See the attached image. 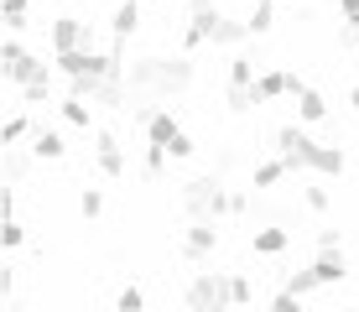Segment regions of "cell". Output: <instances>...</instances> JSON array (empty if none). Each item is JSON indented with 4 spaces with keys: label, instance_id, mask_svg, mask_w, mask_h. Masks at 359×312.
Returning a JSON list of instances; mask_svg holds the SVG:
<instances>
[{
    "label": "cell",
    "instance_id": "cell-1",
    "mask_svg": "<svg viewBox=\"0 0 359 312\" xmlns=\"http://www.w3.org/2000/svg\"><path fill=\"white\" fill-rule=\"evenodd\" d=\"M198 79L193 57L177 53V57H135L126 68V89H130V104H162V99H177L188 94Z\"/></svg>",
    "mask_w": 359,
    "mask_h": 312
},
{
    "label": "cell",
    "instance_id": "cell-2",
    "mask_svg": "<svg viewBox=\"0 0 359 312\" xmlns=\"http://www.w3.org/2000/svg\"><path fill=\"white\" fill-rule=\"evenodd\" d=\"M229 187L219 172H203V177H188L182 182V208H188V219H208V224H219L229 214Z\"/></svg>",
    "mask_w": 359,
    "mask_h": 312
},
{
    "label": "cell",
    "instance_id": "cell-3",
    "mask_svg": "<svg viewBox=\"0 0 359 312\" xmlns=\"http://www.w3.org/2000/svg\"><path fill=\"white\" fill-rule=\"evenodd\" d=\"M182 302L188 312H229V271H193L182 286Z\"/></svg>",
    "mask_w": 359,
    "mask_h": 312
},
{
    "label": "cell",
    "instance_id": "cell-4",
    "mask_svg": "<svg viewBox=\"0 0 359 312\" xmlns=\"http://www.w3.org/2000/svg\"><path fill=\"white\" fill-rule=\"evenodd\" d=\"M0 57H6V83H11V89H27L32 79H42V73L53 68V62H42V57H36L27 42H21V36H6Z\"/></svg>",
    "mask_w": 359,
    "mask_h": 312
},
{
    "label": "cell",
    "instance_id": "cell-5",
    "mask_svg": "<svg viewBox=\"0 0 359 312\" xmlns=\"http://www.w3.org/2000/svg\"><path fill=\"white\" fill-rule=\"evenodd\" d=\"M271 141H276V156L287 161L292 172H313V156H318V146H323V141H313L302 125H281Z\"/></svg>",
    "mask_w": 359,
    "mask_h": 312
},
{
    "label": "cell",
    "instance_id": "cell-6",
    "mask_svg": "<svg viewBox=\"0 0 359 312\" xmlns=\"http://www.w3.org/2000/svg\"><path fill=\"white\" fill-rule=\"evenodd\" d=\"M83 42H89V21L63 11V16H53V57L63 53H83Z\"/></svg>",
    "mask_w": 359,
    "mask_h": 312
},
{
    "label": "cell",
    "instance_id": "cell-7",
    "mask_svg": "<svg viewBox=\"0 0 359 312\" xmlns=\"http://www.w3.org/2000/svg\"><path fill=\"white\" fill-rule=\"evenodd\" d=\"M214 250H219V224L193 219L188 229H182V255H188V260H208Z\"/></svg>",
    "mask_w": 359,
    "mask_h": 312
},
{
    "label": "cell",
    "instance_id": "cell-8",
    "mask_svg": "<svg viewBox=\"0 0 359 312\" xmlns=\"http://www.w3.org/2000/svg\"><path fill=\"white\" fill-rule=\"evenodd\" d=\"M94 167L104 177H126V151H120L115 130H94Z\"/></svg>",
    "mask_w": 359,
    "mask_h": 312
},
{
    "label": "cell",
    "instance_id": "cell-9",
    "mask_svg": "<svg viewBox=\"0 0 359 312\" xmlns=\"http://www.w3.org/2000/svg\"><path fill=\"white\" fill-rule=\"evenodd\" d=\"M177 115H172V109H151V120H146V146H172L177 141Z\"/></svg>",
    "mask_w": 359,
    "mask_h": 312
},
{
    "label": "cell",
    "instance_id": "cell-10",
    "mask_svg": "<svg viewBox=\"0 0 359 312\" xmlns=\"http://www.w3.org/2000/svg\"><path fill=\"white\" fill-rule=\"evenodd\" d=\"M109 27H115V42L126 47L130 36H135V27H141V0H120L115 16H109Z\"/></svg>",
    "mask_w": 359,
    "mask_h": 312
},
{
    "label": "cell",
    "instance_id": "cell-11",
    "mask_svg": "<svg viewBox=\"0 0 359 312\" xmlns=\"http://www.w3.org/2000/svg\"><path fill=\"white\" fill-rule=\"evenodd\" d=\"M27 151H32L36 161H63V156H68V146H63V135H57V130L36 125V135H32V146H27Z\"/></svg>",
    "mask_w": 359,
    "mask_h": 312
},
{
    "label": "cell",
    "instance_id": "cell-12",
    "mask_svg": "<svg viewBox=\"0 0 359 312\" xmlns=\"http://www.w3.org/2000/svg\"><path fill=\"white\" fill-rule=\"evenodd\" d=\"M287 245H292V234L281 229V224H266V229L250 234V250H255V255H287Z\"/></svg>",
    "mask_w": 359,
    "mask_h": 312
},
{
    "label": "cell",
    "instance_id": "cell-13",
    "mask_svg": "<svg viewBox=\"0 0 359 312\" xmlns=\"http://www.w3.org/2000/svg\"><path fill=\"white\" fill-rule=\"evenodd\" d=\"M313 276H318V286H339L344 276H349V260H344V250H328V255H318V260H313Z\"/></svg>",
    "mask_w": 359,
    "mask_h": 312
},
{
    "label": "cell",
    "instance_id": "cell-14",
    "mask_svg": "<svg viewBox=\"0 0 359 312\" xmlns=\"http://www.w3.org/2000/svg\"><path fill=\"white\" fill-rule=\"evenodd\" d=\"M313 172H318V177H344V172H349V156H344V146H318Z\"/></svg>",
    "mask_w": 359,
    "mask_h": 312
},
{
    "label": "cell",
    "instance_id": "cell-15",
    "mask_svg": "<svg viewBox=\"0 0 359 312\" xmlns=\"http://www.w3.org/2000/svg\"><path fill=\"white\" fill-rule=\"evenodd\" d=\"M297 120H302V125L328 120V99L318 94V89H302V94H297Z\"/></svg>",
    "mask_w": 359,
    "mask_h": 312
},
{
    "label": "cell",
    "instance_id": "cell-16",
    "mask_svg": "<svg viewBox=\"0 0 359 312\" xmlns=\"http://www.w3.org/2000/svg\"><path fill=\"white\" fill-rule=\"evenodd\" d=\"M245 36H250V27H245V21L219 16V27H214V36H208V47H240Z\"/></svg>",
    "mask_w": 359,
    "mask_h": 312
},
{
    "label": "cell",
    "instance_id": "cell-17",
    "mask_svg": "<svg viewBox=\"0 0 359 312\" xmlns=\"http://www.w3.org/2000/svg\"><path fill=\"white\" fill-rule=\"evenodd\" d=\"M261 73H255V57H245V53H234L229 57V89H245V83H255Z\"/></svg>",
    "mask_w": 359,
    "mask_h": 312
},
{
    "label": "cell",
    "instance_id": "cell-18",
    "mask_svg": "<svg viewBox=\"0 0 359 312\" xmlns=\"http://www.w3.org/2000/svg\"><path fill=\"white\" fill-rule=\"evenodd\" d=\"M27 135H36V125H32V115H27V109H16V115L6 120V151H11V146H21Z\"/></svg>",
    "mask_w": 359,
    "mask_h": 312
},
{
    "label": "cell",
    "instance_id": "cell-19",
    "mask_svg": "<svg viewBox=\"0 0 359 312\" xmlns=\"http://www.w3.org/2000/svg\"><path fill=\"white\" fill-rule=\"evenodd\" d=\"M266 99H261V89L255 83H245V89H229V109L234 115H250V109H261Z\"/></svg>",
    "mask_w": 359,
    "mask_h": 312
},
{
    "label": "cell",
    "instance_id": "cell-20",
    "mask_svg": "<svg viewBox=\"0 0 359 312\" xmlns=\"http://www.w3.org/2000/svg\"><path fill=\"white\" fill-rule=\"evenodd\" d=\"M57 109H63V125H73V130H89V99H73V94H68Z\"/></svg>",
    "mask_w": 359,
    "mask_h": 312
},
{
    "label": "cell",
    "instance_id": "cell-21",
    "mask_svg": "<svg viewBox=\"0 0 359 312\" xmlns=\"http://www.w3.org/2000/svg\"><path fill=\"white\" fill-rule=\"evenodd\" d=\"M27 172H32V151L11 146V151H6V182H27Z\"/></svg>",
    "mask_w": 359,
    "mask_h": 312
},
{
    "label": "cell",
    "instance_id": "cell-22",
    "mask_svg": "<svg viewBox=\"0 0 359 312\" xmlns=\"http://www.w3.org/2000/svg\"><path fill=\"white\" fill-rule=\"evenodd\" d=\"M281 292H292V297H313V292H318V276H313V266L292 271V276L281 281Z\"/></svg>",
    "mask_w": 359,
    "mask_h": 312
},
{
    "label": "cell",
    "instance_id": "cell-23",
    "mask_svg": "<svg viewBox=\"0 0 359 312\" xmlns=\"http://www.w3.org/2000/svg\"><path fill=\"white\" fill-rule=\"evenodd\" d=\"M53 73H57V68H47L42 79H32L27 89H16V94L27 99V104H47V99H53Z\"/></svg>",
    "mask_w": 359,
    "mask_h": 312
},
{
    "label": "cell",
    "instance_id": "cell-24",
    "mask_svg": "<svg viewBox=\"0 0 359 312\" xmlns=\"http://www.w3.org/2000/svg\"><path fill=\"white\" fill-rule=\"evenodd\" d=\"M287 161H281V156H271V161H261V167H255V187H276L281 177H287Z\"/></svg>",
    "mask_w": 359,
    "mask_h": 312
},
{
    "label": "cell",
    "instance_id": "cell-25",
    "mask_svg": "<svg viewBox=\"0 0 359 312\" xmlns=\"http://www.w3.org/2000/svg\"><path fill=\"white\" fill-rule=\"evenodd\" d=\"M229 302H234V307H250V302H255V286H250V276L229 271Z\"/></svg>",
    "mask_w": 359,
    "mask_h": 312
},
{
    "label": "cell",
    "instance_id": "cell-26",
    "mask_svg": "<svg viewBox=\"0 0 359 312\" xmlns=\"http://www.w3.org/2000/svg\"><path fill=\"white\" fill-rule=\"evenodd\" d=\"M245 27H250V36H266L276 27V6H250V21H245Z\"/></svg>",
    "mask_w": 359,
    "mask_h": 312
},
{
    "label": "cell",
    "instance_id": "cell-27",
    "mask_svg": "<svg viewBox=\"0 0 359 312\" xmlns=\"http://www.w3.org/2000/svg\"><path fill=\"white\" fill-rule=\"evenodd\" d=\"M141 172H146V177H162V172H167V146H146Z\"/></svg>",
    "mask_w": 359,
    "mask_h": 312
},
{
    "label": "cell",
    "instance_id": "cell-28",
    "mask_svg": "<svg viewBox=\"0 0 359 312\" xmlns=\"http://www.w3.org/2000/svg\"><path fill=\"white\" fill-rule=\"evenodd\" d=\"M0 245H6V250H21V245H27V224H21V219H6V224H0Z\"/></svg>",
    "mask_w": 359,
    "mask_h": 312
},
{
    "label": "cell",
    "instance_id": "cell-29",
    "mask_svg": "<svg viewBox=\"0 0 359 312\" xmlns=\"http://www.w3.org/2000/svg\"><path fill=\"white\" fill-rule=\"evenodd\" d=\"M79 214H83V219H99V214H104V193H99V187H83V193H79Z\"/></svg>",
    "mask_w": 359,
    "mask_h": 312
},
{
    "label": "cell",
    "instance_id": "cell-30",
    "mask_svg": "<svg viewBox=\"0 0 359 312\" xmlns=\"http://www.w3.org/2000/svg\"><path fill=\"white\" fill-rule=\"evenodd\" d=\"M328 203H333L328 187H302V208H313V214H328Z\"/></svg>",
    "mask_w": 359,
    "mask_h": 312
},
{
    "label": "cell",
    "instance_id": "cell-31",
    "mask_svg": "<svg viewBox=\"0 0 359 312\" xmlns=\"http://www.w3.org/2000/svg\"><path fill=\"white\" fill-rule=\"evenodd\" d=\"M146 307V297H141V286H126V292L115 297V312H141Z\"/></svg>",
    "mask_w": 359,
    "mask_h": 312
},
{
    "label": "cell",
    "instance_id": "cell-32",
    "mask_svg": "<svg viewBox=\"0 0 359 312\" xmlns=\"http://www.w3.org/2000/svg\"><path fill=\"white\" fill-rule=\"evenodd\" d=\"M193 151H198V146H193V135H188V130H177V141L167 146V156H172V161H188Z\"/></svg>",
    "mask_w": 359,
    "mask_h": 312
},
{
    "label": "cell",
    "instance_id": "cell-33",
    "mask_svg": "<svg viewBox=\"0 0 359 312\" xmlns=\"http://www.w3.org/2000/svg\"><path fill=\"white\" fill-rule=\"evenodd\" d=\"M266 312H307V307H302V297H292V292H276Z\"/></svg>",
    "mask_w": 359,
    "mask_h": 312
},
{
    "label": "cell",
    "instance_id": "cell-34",
    "mask_svg": "<svg viewBox=\"0 0 359 312\" xmlns=\"http://www.w3.org/2000/svg\"><path fill=\"white\" fill-rule=\"evenodd\" d=\"M328 250H344V229H318V255H328Z\"/></svg>",
    "mask_w": 359,
    "mask_h": 312
},
{
    "label": "cell",
    "instance_id": "cell-35",
    "mask_svg": "<svg viewBox=\"0 0 359 312\" xmlns=\"http://www.w3.org/2000/svg\"><path fill=\"white\" fill-rule=\"evenodd\" d=\"M11 292H16V266L0 271V297H11Z\"/></svg>",
    "mask_w": 359,
    "mask_h": 312
},
{
    "label": "cell",
    "instance_id": "cell-36",
    "mask_svg": "<svg viewBox=\"0 0 359 312\" xmlns=\"http://www.w3.org/2000/svg\"><path fill=\"white\" fill-rule=\"evenodd\" d=\"M339 11H344V21H349V27H359V0H339Z\"/></svg>",
    "mask_w": 359,
    "mask_h": 312
},
{
    "label": "cell",
    "instance_id": "cell-37",
    "mask_svg": "<svg viewBox=\"0 0 359 312\" xmlns=\"http://www.w3.org/2000/svg\"><path fill=\"white\" fill-rule=\"evenodd\" d=\"M229 214H234V219H240V214H250V198H245V193H234V198H229Z\"/></svg>",
    "mask_w": 359,
    "mask_h": 312
},
{
    "label": "cell",
    "instance_id": "cell-38",
    "mask_svg": "<svg viewBox=\"0 0 359 312\" xmlns=\"http://www.w3.org/2000/svg\"><path fill=\"white\" fill-rule=\"evenodd\" d=\"M203 11H219L214 0H188V16H203Z\"/></svg>",
    "mask_w": 359,
    "mask_h": 312
},
{
    "label": "cell",
    "instance_id": "cell-39",
    "mask_svg": "<svg viewBox=\"0 0 359 312\" xmlns=\"http://www.w3.org/2000/svg\"><path fill=\"white\" fill-rule=\"evenodd\" d=\"M27 6L32 0H6V16H27Z\"/></svg>",
    "mask_w": 359,
    "mask_h": 312
},
{
    "label": "cell",
    "instance_id": "cell-40",
    "mask_svg": "<svg viewBox=\"0 0 359 312\" xmlns=\"http://www.w3.org/2000/svg\"><path fill=\"white\" fill-rule=\"evenodd\" d=\"M349 104H354V115H359V83H354V89H349Z\"/></svg>",
    "mask_w": 359,
    "mask_h": 312
},
{
    "label": "cell",
    "instance_id": "cell-41",
    "mask_svg": "<svg viewBox=\"0 0 359 312\" xmlns=\"http://www.w3.org/2000/svg\"><path fill=\"white\" fill-rule=\"evenodd\" d=\"M250 6H276V0H250Z\"/></svg>",
    "mask_w": 359,
    "mask_h": 312
},
{
    "label": "cell",
    "instance_id": "cell-42",
    "mask_svg": "<svg viewBox=\"0 0 359 312\" xmlns=\"http://www.w3.org/2000/svg\"><path fill=\"white\" fill-rule=\"evenodd\" d=\"M349 32H354V47H359V27H349Z\"/></svg>",
    "mask_w": 359,
    "mask_h": 312
},
{
    "label": "cell",
    "instance_id": "cell-43",
    "mask_svg": "<svg viewBox=\"0 0 359 312\" xmlns=\"http://www.w3.org/2000/svg\"><path fill=\"white\" fill-rule=\"evenodd\" d=\"M141 6H156V0H141Z\"/></svg>",
    "mask_w": 359,
    "mask_h": 312
},
{
    "label": "cell",
    "instance_id": "cell-44",
    "mask_svg": "<svg viewBox=\"0 0 359 312\" xmlns=\"http://www.w3.org/2000/svg\"><path fill=\"white\" fill-rule=\"evenodd\" d=\"M344 312H359V307H344Z\"/></svg>",
    "mask_w": 359,
    "mask_h": 312
}]
</instances>
